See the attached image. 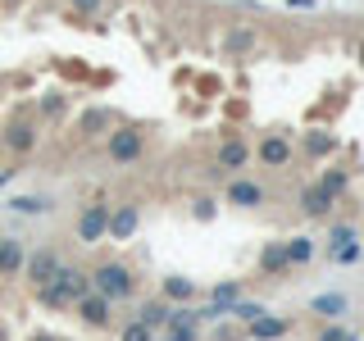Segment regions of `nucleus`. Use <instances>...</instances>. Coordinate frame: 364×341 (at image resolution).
I'll return each mask as SVG.
<instances>
[{"instance_id": "obj_1", "label": "nucleus", "mask_w": 364, "mask_h": 341, "mask_svg": "<svg viewBox=\"0 0 364 341\" xmlns=\"http://www.w3.org/2000/svg\"><path fill=\"white\" fill-rule=\"evenodd\" d=\"M82 291H91V278H87V269H73V264H55L50 273V282H41V287H32V296L46 305V310H68V305L77 301Z\"/></svg>"}, {"instance_id": "obj_2", "label": "nucleus", "mask_w": 364, "mask_h": 341, "mask_svg": "<svg viewBox=\"0 0 364 341\" xmlns=\"http://www.w3.org/2000/svg\"><path fill=\"white\" fill-rule=\"evenodd\" d=\"M91 278V291H100L105 301H132L136 296V269L128 264V259H100L96 269L87 273Z\"/></svg>"}, {"instance_id": "obj_3", "label": "nucleus", "mask_w": 364, "mask_h": 341, "mask_svg": "<svg viewBox=\"0 0 364 341\" xmlns=\"http://www.w3.org/2000/svg\"><path fill=\"white\" fill-rule=\"evenodd\" d=\"M146 155V128L141 123H114L105 132V159L109 164H136Z\"/></svg>"}, {"instance_id": "obj_4", "label": "nucleus", "mask_w": 364, "mask_h": 341, "mask_svg": "<svg viewBox=\"0 0 364 341\" xmlns=\"http://www.w3.org/2000/svg\"><path fill=\"white\" fill-rule=\"evenodd\" d=\"M37 141H41V132H37V119H32V114H18V119H9L5 128H0V151H9L18 159L37 151Z\"/></svg>"}, {"instance_id": "obj_5", "label": "nucleus", "mask_w": 364, "mask_h": 341, "mask_svg": "<svg viewBox=\"0 0 364 341\" xmlns=\"http://www.w3.org/2000/svg\"><path fill=\"white\" fill-rule=\"evenodd\" d=\"M68 310H73L77 318H82L87 328H96V332H105V328L114 323V301H105L100 291H82L73 305H68Z\"/></svg>"}, {"instance_id": "obj_6", "label": "nucleus", "mask_w": 364, "mask_h": 341, "mask_svg": "<svg viewBox=\"0 0 364 341\" xmlns=\"http://www.w3.org/2000/svg\"><path fill=\"white\" fill-rule=\"evenodd\" d=\"M105 223H109V200L82 205V214H77V242H82V246H96L100 237H105Z\"/></svg>"}, {"instance_id": "obj_7", "label": "nucleus", "mask_w": 364, "mask_h": 341, "mask_svg": "<svg viewBox=\"0 0 364 341\" xmlns=\"http://www.w3.org/2000/svg\"><path fill=\"white\" fill-rule=\"evenodd\" d=\"M291 155H296V146H291L287 132H269V136H259V146H255V159L264 168H287Z\"/></svg>"}, {"instance_id": "obj_8", "label": "nucleus", "mask_w": 364, "mask_h": 341, "mask_svg": "<svg viewBox=\"0 0 364 341\" xmlns=\"http://www.w3.org/2000/svg\"><path fill=\"white\" fill-rule=\"evenodd\" d=\"M136 227H141V210H136L132 200L109 205V223H105V237H109V242H132Z\"/></svg>"}, {"instance_id": "obj_9", "label": "nucleus", "mask_w": 364, "mask_h": 341, "mask_svg": "<svg viewBox=\"0 0 364 341\" xmlns=\"http://www.w3.org/2000/svg\"><path fill=\"white\" fill-rule=\"evenodd\" d=\"M228 205H237V210H264L269 187L255 178H237V182H228Z\"/></svg>"}, {"instance_id": "obj_10", "label": "nucleus", "mask_w": 364, "mask_h": 341, "mask_svg": "<svg viewBox=\"0 0 364 341\" xmlns=\"http://www.w3.org/2000/svg\"><path fill=\"white\" fill-rule=\"evenodd\" d=\"M250 164V146L242 141V136H223L219 151H214V173H232V168H246Z\"/></svg>"}, {"instance_id": "obj_11", "label": "nucleus", "mask_w": 364, "mask_h": 341, "mask_svg": "<svg viewBox=\"0 0 364 341\" xmlns=\"http://www.w3.org/2000/svg\"><path fill=\"white\" fill-rule=\"evenodd\" d=\"M255 273H259V278H282V273H291V264H287V242H269L264 250H259Z\"/></svg>"}, {"instance_id": "obj_12", "label": "nucleus", "mask_w": 364, "mask_h": 341, "mask_svg": "<svg viewBox=\"0 0 364 341\" xmlns=\"http://www.w3.org/2000/svg\"><path fill=\"white\" fill-rule=\"evenodd\" d=\"M55 264H60V255H55V250L46 246V250H32V255L23 259V273H28V282H32V287H41V282H50Z\"/></svg>"}, {"instance_id": "obj_13", "label": "nucleus", "mask_w": 364, "mask_h": 341, "mask_svg": "<svg viewBox=\"0 0 364 341\" xmlns=\"http://www.w3.org/2000/svg\"><path fill=\"white\" fill-rule=\"evenodd\" d=\"M337 136L333 132H323V128H310V132H305L301 136V151H305V159H333L337 155Z\"/></svg>"}, {"instance_id": "obj_14", "label": "nucleus", "mask_w": 364, "mask_h": 341, "mask_svg": "<svg viewBox=\"0 0 364 341\" xmlns=\"http://www.w3.org/2000/svg\"><path fill=\"white\" fill-rule=\"evenodd\" d=\"M23 259H28V250H23L18 237H0V278H18L23 273Z\"/></svg>"}, {"instance_id": "obj_15", "label": "nucleus", "mask_w": 364, "mask_h": 341, "mask_svg": "<svg viewBox=\"0 0 364 341\" xmlns=\"http://www.w3.org/2000/svg\"><path fill=\"white\" fill-rule=\"evenodd\" d=\"M333 196H328L323 187H318V182H310V187L301 191V210H305V219H328V214H333Z\"/></svg>"}, {"instance_id": "obj_16", "label": "nucleus", "mask_w": 364, "mask_h": 341, "mask_svg": "<svg viewBox=\"0 0 364 341\" xmlns=\"http://www.w3.org/2000/svg\"><path fill=\"white\" fill-rule=\"evenodd\" d=\"M168 314H173V305H168L164 296H151V301H146L141 310H136V318H141L146 328H155V332H159V328L168 323Z\"/></svg>"}, {"instance_id": "obj_17", "label": "nucleus", "mask_w": 364, "mask_h": 341, "mask_svg": "<svg viewBox=\"0 0 364 341\" xmlns=\"http://www.w3.org/2000/svg\"><path fill=\"white\" fill-rule=\"evenodd\" d=\"M109 128H114V114L109 109H87L82 119H77V132H82V136H105Z\"/></svg>"}, {"instance_id": "obj_18", "label": "nucleus", "mask_w": 364, "mask_h": 341, "mask_svg": "<svg viewBox=\"0 0 364 341\" xmlns=\"http://www.w3.org/2000/svg\"><path fill=\"white\" fill-rule=\"evenodd\" d=\"M287 328H291L287 318H273V314L264 310V314L255 318V323H250V337H255V341H273V337H282V332H287Z\"/></svg>"}, {"instance_id": "obj_19", "label": "nucleus", "mask_w": 364, "mask_h": 341, "mask_svg": "<svg viewBox=\"0 0 364 341\" xmlns=\"http://www.w3.org/2000/svg\"><path fill=\"white\" fill-rule=\"evenodd\" d=\"M318 187H323L333 200H341L346 187H350V173H346V168H323V173H318Z\"/></svg>"}, {"instance_id": "obj_20", "label": "nucleus", "mask_w": 364, "mask_h": 341, "mask_svg": "<svg viewBox=\"0 0 364 341\" xmlns=\"http://www.w3.org/2000/svg\"><path fill=\"white\" fill-rule=\"evenodd\" d=\"M255 28H232V32H228V37H223V50L228 55H246V50H255Z\"/></svg>"}, {"instance_id": "obj_21", "label": "nucleus", "mask_w": 364, "mask_h": 341, "mask_svg": "<svg viewBox=\"0 0 364 341\" xmlns=\"http://www.w3.org/2000/svg\"><path fill=\"white\" fill-rule=\"evenodd\" d=\"M310 259H314V237H291L287 242V264L301 269V264H310Z\"/></svg>"}, {"instance_id": "obj_22", "label": "nucleus", "mask_w": 364, "mask_h": 341, "mask_svg": "<svg viewBox=\"0 0 364 341\" xmlns=\"http://www.w3.org/2000/svg\"><path fill=\"white\" fill-rule=\"evenodd\" d=\"M196 296V282L182 278V273H173V278H164V301H191Z\"/></svg>"}, {"instance_id": "obj_23", "label": "nucleus", "mask_w": 364, "mask_h": 341, "mask_svg": "<svg viewBox=\"0 0 364 341\" xmlns=\"http://www.w3.org/2000/svg\"><path fill=\"white\" fill-rule=\"evenodd\" d=\"M228 314H237L242 323H255V318L264 314V305H259V301H242V296H237V301H232V310H228Z\"/></svg>"}, {"instance_id": "obj_24", "label": "nucleus", "mask_w": 364, "mask_h": 341, "mask_svg": "<svg viewBox=\"0 0 364 341\" xmlns=\"http://www.w3.org/2000/svg\"><path fill=\"white\" fill-rule=\"evenodd\" d=\"M341 310H346V296H314V314H328V318H333V314H341Z\"/></svg>"}, {"instance_id": "obj_25", "label": "nucleus", "mask_w": 364, "mask_h": 341, "mask_svg": "<svg viewBox=\"0 0 364 341\" xmlns=\"http://www.w3.org/2000/svg\"><path fill=\"white\" fill-rule=\"evenodd\" d=\"M9 205H14L18 214H46V210H50V200H46V196H14Z\"/></svg>"}, {"instance_id": "obj_26", "label": "nucleus", "mask_w": 364, "mask_h": 341, "mask_svg": "<svg viewBox=\"0 0 364 341\" xmlns=\"http://www.w3.org/2000/svg\"><path fill=\"white\" fill-rule=\"evenodd\" d=\"M119 341H155V328H146L141 318H132V323L119 332Z\"/></svg>"}, {"instance_id": "obj_27", "label": "nucleus", "mask_w": 364, "mask_h": 341, "mask_svg": "<svg viewBox=\"0 0 364 341\" xmlns=\"http://www.w3.org/2000/svg\"><path fill=\"white\" fill-rule=\"evenodd\" d=\"M237 296H242V287H237V282H223V287H214V305H219V310L228 314V310H232V301H237Z\"/></svg>"}, {"instance_id": "obj_28", "label": "nucleus", "mask_w": 364, "mask_h": 341, "mask_svg": "<svg viewBox=\"0 0 364 341\" xmlns=\"http://www.w3.org/2000/svg\"><path fill=\"white\" fill-rule=\"evenodd\" d=\"M64 105H68V100L60 96V91H50V96L41 100V109H37V114H41V119H60V114H64Z\"/></svg>"}, {"instance_id": "obj_29", "label": "nucleus", "mask_w": 364, "mask_h": 341, "mask_svg": "<svg viewBox=\"0 0 364 341\" xmlns=\"http://www.w3.org/2000/svg\"><path fill=\"white\" fill-rule=\"evenodd\" d=\"M346 242H355V227H350V223H337V227H328V246H346Z\"/></svg>"}, {"instance_id": "obj_30", "label": "nucleus", "mask_w": 364, "mask_h": 341, "mask_svg": "<svg viewBox=\"0 0 364 341\" xmlns=\"http://www.w3.org/2000/svg\"><path fill=\"white\" fill-rule=\"evenodd\" d=\"M100 5H105V0H68V9H73V14H96Z\"/></svg>"}, {"instance_id": "obj_31", "label": "nucleus", "mask_w": 364, "mask_h": 341, "mask_svg": "<svg viewBox=\"0 0 364 341\" xmlns=\"http://www.w3.org/2000/svg\"><path fill=\"white\" fill-rule=\"evenodd\" d=\"M196 219H200V223H210V219H214V200H210V196H200V200H196Z\"/></svg>"}, {"instance_id": "obj_32", "label": "nucleus", "mask_w": 364, "mask_h": 341, "mask_svg": "<svg viewBox=\"0 0 364 341\" xmlns=\"http://www.w3.org/2000/svg\"><path fill=\"white\" fill-rule=\"evenodd\" d=\"M337 259H341V264H350V259H360V246H355V242L337 246Z\"/></svg>"}, {"instance_id": "obj_33", "label": "nucleus", "mask_w": 364, "mask_h": 341, "mask_svg": "<svg viewBox=\"0 0 364 341\" xmlns=\"http://www.w3.org/2000/svg\"><path fill=\"white\" fill-rule=\"evenodd\" d=\"M350 332H346V328H323V332H318V341H346Z\"/></svg>"}, {"instance_id": "obj_34", "label": "nucleus", "mask_w": 364, "mask_h": 341, "mask_svg": "<svg viewBox=\"0 0 364 341\" xmlns=\"http://www.w3.org/2000/svg\"><path fill=\"white\" fill-rule=\"evenodd\" d=\"M32 341H60V337H50V332H37V337H32Z\"/></svg>"}, {"instance_id": "obj_35", "label": "nucleus", "mask_w": 364, "mask_h": 341, "mask_svg": "<svg viewBox=\"0 0 364 341\" xmlns=\"http://www.w3.org/2000/svg\"><path fill=\"white\" fill-rule=\"evenodd\" d=\"M0 5H23V0H0Z\"/></svg>"}, {"instance_id": "obj_36", "label": "nucleus", "mask_w": 364, "mask_h": 341, "mask_svg": "<svg viewBox=\"0 0 364 341\" xmlns=\"http://www.w3.org/2000/svg\"><path fill=\"white\" fill-rule=\"evenodd\" d=\"M360 64H364V41H360Z\"/></svg>"}]
</instances>
